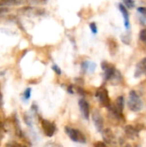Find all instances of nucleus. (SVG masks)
Here are the masks:
<instances>
[{"label": "nucleus", "instance_id": "nucleus-1", "mask_svg": "<svg viewBox=\"0 0 146 147\" xmlns=\"http://www.w3.org/2000/svg\"><path fill=\"white\" fill-rule=\"evenodd\" d=\"M128 108L133 112H139L143 109L144 103L135 90H131L129 93V99L127 102Z\"/></svg>", "mask_w": 146, "mask_h": 147}, {"label": "nucleus", "instance_id": "nucleus-2", "mask_svg": "<svg viewBox=\"0 0 146 147\" xmlns=\"http://www.w3.org/2000/svg\"><path fill=\"white\" fill-rule=\"evenodd\" d=\"M65 133L68 135V137L74 142L81 143V144H85L86 143V138L83 135L82 132H80L77 129L66 127H65Z\"/></svg>", "mask_w": 146, "mask_h": 147}, {"label": "nucleus", "instance_id": "nucleus-3", "mask_svg": "<svg viewBox=\"0 0 146 147\" xmlns=\"http://www.w3.org/2000/svg\"><path fill=\"white\" fill-rule=\"evenodd\" d=\"M96 97L98 99L99 102L102 106L107 107V108H109L111 106L110 99L108 96V92L106 88L101 87L100 89H98L96 92Z\"/></svg>", "mask_w": 146, "mask_h": 147}, {"label": "nucleus", "instance_id": "nucleus-4", "mask_svg": "<svg viewBox=\"0 0 146 147\" xmlns=\"http://www.w3.org/2000/svg\"><path fill=\"white\" fill-rule=\"evenodd\" d=\"M41 127H42V129L44 131V134L47 137H52L55 134L56 127L52 122H51L47 120L42 119L41 120Z\"/></svg>", "mask_w": 146, "mask_h": 147}, {"label": "nucleus", "instance_id": "nucleus-5", "mask_svg": "<svg viewBox=\"0 0 146 147\" xmlns=\"http://www.w3.org/2000/svg\"><path fill=\"white\" fill-rule=\"evenodd\" d=\"M102 68L104 71V78L107 81H110V79L113 78L114 73L116 72V70L112 64H108V62H102Z\"/></svg>", "mask_w": 146, "mask_h": 147}, {"label": "nucleus", "instance_id": "nucleus-6", "mask_svg": "<svg viewBox=\"0 0 146 147\" xmlns=\"http://www.w3.org/2000/svg\"><path fill=\"white\" fill-rule=\"evenodd\" d=\"M92 119H93V122L96 126V128L98 132H102L103 129V126H104V121H103V118L101 115V114L98 111H95L92 114Z\"/></svg>", "mask_w": 146, "mask_h": 147}, {"label": "nucleus", "instance_id": "nucleus-7", "mask_svg": "<svg viewBox=\"0 0 146 147\" xmlns=\"http://www.w3.org/2000/svg\"><path fill=\"white\" fill-rule=\"evenodd\" d=\"M78 105H79V109L81 110V113H82L83 116L86 120H89V115H90L89 102L86 100H84V99H81V100H79Z\"/></svg>", "mask_w": 146, "mask_h": 147}, {"label": "nucleus", "instance_id": "nucleus-8", "mask_svg": "<svg viewBox=\"0 0 146 147\" xmlns=\"http://www.w3.org/2000/svg\"><path fill=\"white\" fill-rule=\"evenodd\" d=\"M146 73V57L144 59H142L136 65V69H135V73H134V77L135 78H140L141 76H143L144 74Z\"/></svg>", "mask_w": 146, "mask_h": 147}, {"label": "nucleus", "instance_id": "nucleus-9", "mask_svg": "<svg viewBox=\"0 0 146 147\" xmlns=\"http://www.w3.org/2000/svg\"><path fill=\"white\" fill-rule=\"evenodd\" d=\"M125 133H126V135L127 136V138H129L131 140H134L135 138H137L139 136V128L135 127L134 126L127 125L125 127Z\"/></svg>", "mask_w": 146, "mask_h": 147}, {"label": "nucleus", "instance_id": "nucleus-10", "mask_svg": "<svg viewBox=\"0 0 146 147\" xmlns=\"http://www.w3.org/2000/svg\"><path fill=\"white\" fill-rule=\"evenodd\" d=\"M102 138H103L104 141L109 145H114L116 142V139H115L113 132L110 129H105L102 132Z\"/></svg>", "mask_w": 146, "mask_h": 147}, {"label": "nucleus", "instance_id": "nucleus-11", "mask_svg": "<svg viewBox=\"0 0 146 147\" xmlns=\"http://www.w3.org/2000/svg\"><path fill=\"white\" fill-rule=\"evenodd\" d=\"M119 9L123 16V18H124V25L126 28H130V21H129V13L126 8V5L123 4V3H120L119 4Z\"/></svg>", "mask_w": 146, "mask_h": 147}, {"label": "nucleus", "instance_id": "nucleus-12", "mask_svg": "<svg viewBox=\"0 0 146 147\" xmlns=\"http://www.w3.org/2000/svg\"><path fill=\"white\" fill-rule=\"evenodd\" d=\"M96 68V65L91 61H84L82 63V70L83 72H94Z\"/></svg>", "mask_w": 146, "mask_h": 147}, {"label": "nucleus", "instance_id": "nucleus-13", "mask_svg": "<svg viewBox=\"0 0 146 147\" xmlns=\"http://www.w3.org/2000/svg\"><path fill=\"white\" fill-rule=\"evenodd\" d=\"M23 0H0V6L6 7V6H14L21 4Z\"/></svg>", "mask_w": 146, "mask_h": 147}, {"label": "nucleus", "instance_id": "nucleus-14", "mask_svg": "<svg viewBox=\"0 0 146 147\" xmlns=\"http://www.w3.org/2000/svg\"><path fill=\"white\" fill-rule=\"evenodd\" d=\"M137 11L141 16L140 21L143 22L142 24H145V22H146V8L145 7H139V8H138Z\"/></svg>", "mask_w": 146, "mask_h": 147}, {"label": "nucleus", "instance_id": "nucleus-15", "mask_svg": "<svg viewBox=\"0 0 146 147\" xmlns=\"http://www.w3.org/2000/svg\"><path fill=\"white\" fill-rule=\"evenodd\" d=\"M31 91H32L31 88H27V89L24 90V92H23V96H22L23 102H27L29 100V98H30V96H31Z\"/></svg>", "mask_w": 146, "mask_h": 147}, {"label": "nucleus", "instance_id": "nucleus-16", "mask_svg": "<svg viewBox=\"0 0 146 147\" xmlns=\"http://www.w3.org/2000/svg\"><path fill=\"white\" fill-rule=\"evenodd\" d=\"M123 1H124V4H125L127 8H129V9L133 8L134 5H135V3H134L133 0H123Z\"/></svg>", "mask_w": 146, "mask_h": 147}, {"label": "nucleus", "instance_id": "nucleus-17", "mask_svg": "<svg viewBox=\"0 0 146 147\" xmlns=\"http://www.w3.org/2000/svg\"><path fill=\"white\" fill-rule=\"evenodd\" d=\"M139 39L143 41L146 43V28L145 29H142L139 33Z\"/></svg>", "mask_w": 146, "mask_h": 147}, {"label": "nucleus", "instance_id": "nucleus-18", "mask_svg": "<svg viewBox=\"0 0 146 147\" xmlns=\"http://www.w3.org/2000/svg\"><path fill=\"white\" fill-rule=\"evenodd\" d=\"M89 28H90V30L92 31L93 34H96L97 33V26L95 22H91L89 24Z\"/></svg>", "mask_w": 146, "mask_h": 147}, {"label": "nucleus", "instance_id": "nucleus-19", "mask_svg": "<svg viewBox=\"0 0 146 147\" xmlns=\"http://www.w3.org/2000/svg\"><path fill=\"white\" fill-rule=\"evenodd\" d=\"M52 69L57 73V74H59V75H60L61 74V69L57 65H53L52 66Z\"/></svg>", "mask_w": 146, "mask_h": 147}, {"label": "nucleus", "instance_id": "nucleus-20", "mask_svg": "<svg viewBox=\"0 0 146 147\" xmlns=\"http://www.w3.org/2000/svg\"><path fill=\"white\" fill-rule=\"evenodd\" d=\"M24 121H25V122H26V124L28 126L30 127L32 125V120H31V118L28 115H24Z\"/></svg>", "mask_w": 146, "mask_h": 147}, {"label": "nucleus", "instance_id": "nucleus-21", "mask_svg": "<svg viewBox=\"0 0 146 147\" xmlns=\"http://www.w3.org/2000/svg\"><path fill=\"white\" fill-rule=\"evenodd\" d=\"M8 11H9V9H8L7 8H5V7H1V6H0V15L4 14V13H6V12H8Z\"/></svg>", "mask_w": 146, "mask_h": 147}, {"label": "nucleus", "instance_id": "nucleus-22", "mask_svg": "<svg viewBox=\"0 0 146 147\" xmlns=\"http://www.w3.org/2000/svg\"><path fill=\"white\" fill-rule=\"evenodd\" d=\"M72 88H73L72 85H70L69 88H68V91H69V93H71V94H73V90H72Z\"/></svg>", "mask_w": 146, "mask_h": 147}, {"label": "nucleus", "instance_id": "nucleus-23", "mask_svg": "<svg viewBox=\"0 0 146 147\" xmlns=\"http://www.w3.org/2000/svg\"><path fill=\"white\" fill-rule=\"evenodd\" d=\"M96 146H106V144L105 143H96L95 144Z\"/></svg>", "mask_w": 146, "mask_h": 147}, {"label": "nucleus", "instance_id": "nucleus-24", "mask_svg": "<svg viewBox=\"0 0 146 147\" xmlns=\"http://www.w3.org/2000/svg\"><path fill=\"white\" fill-rule=\"evenodd\" d=\"M2 133H3V125H2V123L0 122V137H1L2 134H3Z\"/></svg>", "mask_w": 146, "mask_h": 147}]
</instances>
